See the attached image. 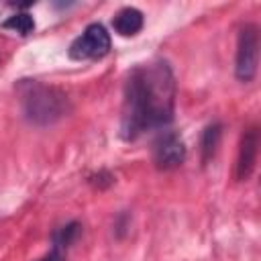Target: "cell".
I'll use <instances>...</instances> for the list:
<instances>
[{"label":"cell","mask_w":261,"mask_h":261,"mask_svg":"<svg viewBox=\"0 0 261 261\" xmlns=\"http://www.w3.org/2000/svg\"><path fill=\"white\" fill-rule=\"evenodd\" d=\"M175 77L167 61L137 65L124 84L120 137L135 141L147 130H159L173 120Z\"/></svg>","instance_id":"cell-1"},{"label":"cell","mask_w":261,"mask_h":261,"mask_svg":"<svg viewBox=\"0 0 261 261\" xmlns=\"http://www.w3.org/2000/svg\"><path fill=\"white\" fill-rule=\"evenodd\" d=\"M20 106L22 114L29 122L37 126H49L69 112V100L67 96L53 88L45 86L41 82H22L20 86Z\"/></svg>","instance_id":"cell-2"},{"label":"cell","mask_w":261,"mask_h":261,"mask_svg":"<svg viewBox=\"0 0 261 261\" xmlns=\"http://www.w3.org/2000/svg\"><path fill=\"white\" fill-rule=\"evenodd\" d=\"M259 63V33L255 24H245L239 31L237 39V57H234V75L239 82H253L257 75Z\"/></svg>","instance_id":"cell-3"},{"label":"cell","mask_w":261,"mask_h":261,"mask_svg":"<svg viewBox=\"0 0 261 261\" xmlns=\"http://www.w3.org/2000/svg\"><path fill=\"white\" fill-rule=\"evenodd\" d=\"M110 51V35L100 22H92L84 29L80 37H75L69 45V57L73 61H94L106 57Z\"/></svg>","instance_id":"cell-4"},{"label":"cell","mask_w":261,"mask_h":261,"mask_svg":"<svg viewBox=\"0 0 261 261\" xmlns=\"http://www.w3.org/2000/svg\"><path fill=\"white\" fill-rule=\"evenodd\" d=\"M186 159V143L177 130H163L153 143V163L157 169L179 167Z\"/></svg>","instance_id":"cell-5"},{"label":"cell","mask_w":261,"mask_h":261,"mask_svg":"<svg viewBox=\"0 0 261 261\" xmlns=\"http://www.w3.org/2000/svg\"><path fill=\"white\" fill-rule=\"evenodd\" d=\"M257 147H259L257 128L245 130L241 139V147H239V157H237V179L247 181L251 177L255 169V161H257Z\"/></svg>","instance_id":"cell-6"},{"label":"cell","mask_w":261,"mask_h":261,"mask_svg":"<svg viewBox=\"0 0 261 261\" xmlns=\"http://www.w3.org/2000/svg\"><path fill=\"white\" fill-rule=\"evenodd\" d=\"M143 12L135 6H126V8H120L114 18H112V29L114 33H118L120 37H135L141 29H143Z\"/></svg>","instance_id":"cell-7"},{"label":"cell","mask_w":261,"mask_h":261,"mask_svg":"<svg viewBox=\"0 0 261 261\" xmlns=\"http://www.w3.org/2000/svg\"><path fill=\"white\" fill-rule=\"evenodd\" d=\"M220 135H222V126L218 122H212L204 128L202 133V139H200V153H202V163H208L214 153H216V147L220 143Z\"/></svg>","instance_id":"cell-8"},{"label":"cell","mask_w":261,"mask_h":261,"mask_svg":"<svg viewBox=\"0 0 261 261\" xmlns=\"http://www.w3.org/2000/svg\"><path fill=\"white\" fill-rule=\"evenodd\" d=\"M2 29H8V31H14L22 37L31 35L35 31V20L29 12H16L12 16H8L4 22H2Z\"/></svg>","instance_id":"cell-9"},{"label":"cell","mask_w":261,"mask_h":261,"mask_svg":"<svg viewBox=\"0 0 261 261\" xmlns=\"http://www.w3.org/2000/svg\"><path fill=\"white\" fill-rule=\"evenodd\" d=\"M77 232H80V224H77V222H69V224L61 226V228L53 234V249H57V251L67 249V247L75 241Z\"/></svg>","instance_id":"cell-10"},{"label":"cell","mask_w":261,"mask_h":261,"mask_svg":"<svg viewBox=\"0 0 261 261\" xmlns=\"http://www.w3.org/2000/svg\"><path fill=\"white\" fill-rule=\"evenodd\" d=\"M41 261H61V251H57V249H53L45 259H41Z\"/></svg>","instance_id":"cell-11"}]
</instances>
